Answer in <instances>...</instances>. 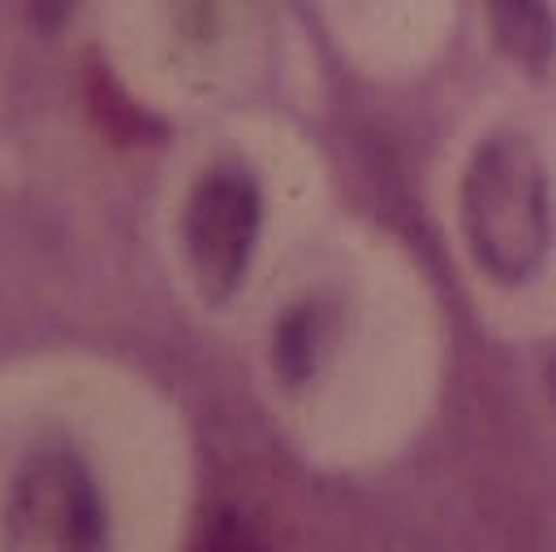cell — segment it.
Here are the masks:
<instances>
[{
  "label": "cell",
  "mask_w": 556,
  "mask_h": 552,
  "mask_svg": "<svg viewBox=\"0 0 556 552\" xmlns=\"http://www.w3.org/2000/svg\"><path fill=\"white\" fill-rule=\"evenodd\" d=\"M319 341H324V311L319 306H293L277 324V372L289 385H298L315 372Z\"/></svg>",
  "instance_id": "obj_5"
},
{
  "label": "cell",
  "mask_w": 556,
  "mask_h": 552,
  "mask_svg": "<svg viewBox=\"0 0 556 552\" xmlns=\"http://www.w3.org/2000/svg\"><path fill=\"white\" fill-rule=\"evenodd\" d=\"M462 229L475 264L501 285L540 273L553 247L548 173L531 142L488 138L462 177Z\"/></svg>",
  "instance_id": "obj_1"
},
{
  "label": "cell",
  "mask_w": 556,
  "mask_h": 552,
  "mask_svg": "<svg viewBox=\"0 0 556 552\" xmlns=\"http://www.w3.org/2000/svg\"><path fill=\"white\" fill-rule=\"evenodd\" d=\"M496 43L527 70H548L556 57V17L548 0H488Z\"/></svg>",
  "instance_id": "obj_4"
},
{
  "label": "cell",
  "mask_w": 556,
  "mask_h": 552,
  "mask_svg": "<svg viewBox=\"0 0 556 552\" xmlns=\"http://www.w3.org/2000/svg\"><path fill=\"white\" fill-rule=\"evenodd\" d=\"M4 531L13 552H104L109 518L91 471L65 449H39L13 479Z\"/></svg>",
  "instance_id": "obj_2"
},
{
  "label": "cell",
  "mask_w": 556,
  "mask_h": 552,
  "mask_svg": "<svg viewBox=\"0 0 556 552\" xmlns=\"http://www.w3.org/2000/svg\"><path fill=\"white\" fill-rule=\"evenodd\" d=\"M260 186L247 168H207L186 199L181 238L190 268L212 298H229L251 268L260 238Z\"/></svg>",
  "instance_id": "obj_3"
},
{
  "label": "cell",
  "mask_w": 556,
  "mask_h": 552,
  "mask_svg": "<svg viewBox=\"0 0 556 552\" xmlns=\"http://www.w3.org/2000/svg\"><path fill=\"white\" fill-rule=\"evenodd\" d=\"M65 4H70V0H35V13H39L43 22H56V17L65 13Z\"/></svg>",
  "instance_id": "obj_8"
},
{
  "label": "cell",
  "mask_w": 556,
  "mask_h": 552,
  "mask_svg": "<svg viewBox=\"0 0 556 552\" xmlns=\"http://www.w3.org/2000/svg\"><path fill=\"white\" fill-rule=\"evenodd\" d=\"M96 113L104 117V126H109L113 135H135V130H139V109H130V100L117 91V83H113V78H100Z\"/></svg>",
  "instance_id": "obj_7"
},
{
  "label": "cell",
  "mask_w": 556,
  "mask_h": 552,
  "mask_svg": "<svg viewBox=\"0 0 556 552\" xmlns=\"http://www.w3.org/2000/svg\"><path fill=\"white\" fill-rule=\"evenodd\" d=\"M194 552H260V544H255L251 527H247L238 514L220 510V514L207 518V527H203V536H199Z\"/></svg>",
  "instance_id": "obj_6"
},
{
  "label": "cell",
  "mask_w": 556,
  "mask_h": 552,
  "mask_svg": "<svg viewBox=\"0 0 556 552\" xmlns=\"http://www.w3.org/2000/svg\"><path fill=\"white\" fill-rule=\"evenodd\" d=\"M553 389H556V372H553Z\"/></svg>",
  "instance_id": "obj_9"
}]
</instances>
